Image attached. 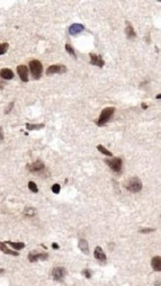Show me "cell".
<instances>
[{"label": "cell", "mask_w": 161, "mask_h": 286, "mask_svg": "<svg viewBox=\"0 0 161 286\" xmlns=\"http://www.w3.org/2000/svg\"><path fill=\"white\" fill-rule=\"evenodd\" d=\"M115 109L113 106H109L104 109L101 111L96 124L99 127H103L110 120L115 113Z\"/></svg>", "instance_id": "6da1fadb"}, {"label": "cell", "mask_w": 161, "mask_h": 286, "mask_svg": "<svg viewBox=\"0 0 161 286\" xmlns=\"http://www.w3.org/2000/svg\"><path fill=\"white\" fill-rule=\"evenodd\" d=\"M29 66L32 77L35 80H39L43 72V67L41 62L38 60H32L29 62Z\"/></svg>", "instance_id": "7a4b0ae2"}, {"label": "cell", "mask_w": 161, "mask_h": 286, "mask_svg": "<svg viewBox=\"0 0 161 286\" xmlns=\"http://www.w3.org/2000/svg\"><path fill=\"white\" fill-rule=\"evenodd\" d=\"M142 187V182L137 177H134L129 179L126 185V189L128 191L133 193H136L140 191Z\"/></svg>", "instance_id": "3957f363"}, {"label": "cell", "mask_w": 161, "mask_h": 286, "mask_svg": "<svg viewBox=\"0 0 161 286\" xmlns=\"http://www.w3.org/2000/svg\"><path fill=\"white\" fill-rule=\"evenodd\" d=\"M105 162L109 168L115 172H120L122 169V160L120 157H114L112 159H106Z\"/></svg>", "instance_id": "277c9868"}, {"label": "cell", "mask_w": 161, "mask_h": 286, "mask_svg": "<svg viewBox=\"0 0 161 286\" xmlns=\"http://www.w3.org/2000/svg\"><path fill=\"white\" fill-rule=\"evenodd\" d=\"M67 68L64 65L56 64L52 65L51 66L48 67L46 70L47 75L48 76L54 75L55 74L65 73L67 72Z\"/></svg>", "instance_id": "5b68a950"}, {"label": "cell", "mask_w": 161, "mask_h": 286, "mask_svg": "<svg viewBox=\"0 0 161 286\" xmlns=\"http://www.w3.org/2000/svg\"><path fill=\"white\" fill-rule=\"evenodd\" d=\"M49 258V254L47 253H32L30 252L28 255V259L31 263L37 262L39 260L45 261Z\"/></svg>", "instance_id": "8992f818"}, {"label": "cell", "mask_w": 161, "mask_h": 286, "mask_svg": "<svg viewBox=\"0 0 161 286\" xmlns=\"http://www.w3.org/2000/svg\"><path fill=\"white\" fill-rule=\"evenodd\" d=\"M45 164L40 160H37L35 162L31 164H28L27 167L31 172H38L45 168Z\"/></svg>", "instance_id": "52a82bcc"}, {"label": "cell", "mask_w": 161, "mask_h": 286, "mask_svg": "<svg viewBox=\"0 0 161 286\" xmlns=\"http://www.w3.org/2000/svg\"><path fill=\"white\" fill-rule=\"evenodd\" d=\"M89 55L90 57V63L91 64L98 66L101 68L104 66L105 62L101 55H97V54L93 53H90Z\"/></svg>", "instance_id": "ba28073f"}, {"label": "cell", "mask_w": 161, "mask_h": 286, "mask_svg": "<svg viewBox=\"0 0 161 286\" xmlns=\"http://www.w3.org/2000/svg\"><path fill=\"white\" fill-rule=\"evenodd\" d=\"M17 73L20 79L24 82H27L28 78V70L27 66L24 65H20L17 67Z\"/></svg>", "instance_id": "9c48e42d"}, {"label": "cell", "mask_w": 161, "mask_h": 286, "mask_svg": "<svg viewBox=\"0 0 161 286\" xmlns=\"http://www.w3.org/2000/svg\"><path fill=\"white\" fill-rule=\"evenodd\" d=\"M66 275V269L63 267H56L52 271V275L53 279L56 281H59L62 280Z\"/></svg>", "instance_id": "30bf717a"}, {"label": "cell", "mask_w": 161, "mask_h": 286, "mask_svg": "<svg viewBox=\"0 0 161 286\" xmlns=\"http://www.w3.org/2000/svg\"><path fill=\"white\" fill-rule=\"evenodd\" d=\"M85 27L81 24H73L69 27L68 32L69 34L72 36H75L78 33H80L85 30Z\"/></svg>", "instance_id": "8fae6325"}, {"label": "cell", "mask_w": 161, "mask_h": 286, "mask_svg": "<svg viewBox=\"0 0 161 286\" xmlns=\"http://www.w3.org/2000/svg\"><path fill=\"white\" fill-rule=\"evenodd\" d=\"M95 258L100 262H105L107 260V256L100 246H97L94 252Z\"/></svg>", "instance_id": "7c38bea8"}, {"label": "cell", "mask_w": 161, "mask_h": 286, "mask_svg": "<svg viewBox=\"0 0 161 286\" xmlns=\"http://www.w3.org/2000/svg\"><path fill=\"white\" fill-rule=\"evenodd\" d=\"M78 248L86 255L89 254V248L88 242L85 239H81L78 242Z\"/></svg>", "instance_id": "4fadbf2b"}, {"label": "cell", "mask_w": 161, "mask_h": 286, "mask_svg": "<svg viewBox=\"0 0 161 286\" xmlns=\"http://www.w3.org/2000/svg\"><path fill=\"white\" fill-rule=\"evenodd\" d=\"M14 72L10 69L5 68L0 70V76L5 80H11L14 77Z\"/></svg>", "instance_id": "5bb4252c"}, {"label": "cell", "mask_w": 161, "mask_h": 286, "mask_svg": "<svg viewBox=\"0 0 161 286\" xmlns=\"http://www.w3.org/2000/svg\"><path fill=\"white\" fill-rule=\"evenodd\" d=\"M151 266L153 269L156 272L161 271V258L160 256H157L153 258L151 260Z\"/></svg>", "instance_id": "9a60e30c"}, {"label": "cell", "mask_w": 161, "mask_h": 286, "mask_svg": "<svg viewBox=\"0 0 161 286\" xmlns=\"http://www.w3.org/2000/svg\"><path fill=\"white\" fill-rule=\"evenodd\" d=\"M126 35L127 36L128 39H132L135 38L136 36V33L135 32L134 28L132 27L130 23L127 22L126 27L125 29Z\"/></svg>", "instance_id": "2e32d148"}, {"label": "cell", "mask_w": 161, "mask_h": 286, "mask_svg": "<svg viewBox=\"0 0 161 286\" xmlns=\"http://www.w3.org/2000/svg\"><path fill=\"white\" fill-rule=\"evenodd\" d=\"M0 250L2 251L6 254L14 256H17L19 254V253L10 249L4 242L1 241H0Z\"/></svg>", "instance_id": "e0dca14e"}, {"label": "cell", "mask_w": 161, "mask_h": 286, "mask_svg": "<svg viewBox=\"0 0 161 286\" xmlns=\"http://www.w3.org/2000/svg\"><path fill=\"white\" fill-rule=\"evenodd\" d=\"M5 243L10 245L14 249L17 250H20L25 247V244L23 242H12L11 241H7L5 242Z\"/></svg>", "instance_id": "ac0fdd59"}, {"label": "cell", "mask_w": 161, "mask_h": 286, "mask_svg": "<svg viewBox=\"0 0 161 286\" xmlns=\"http://www.w3.org/2000/svg\"><path fill=\"white\" fill-rule=\"evenodd\" d=\"M45 127V124H30L27 123L26 124L27 129L28 131H32L34 130H39Z\"/></svg>", "instance_id": "d6986e66"}, {"label": "cell", "mask_w": 161, "mask_h": 286, "mask_svg": "<svg viewBox=\"0 0 161 286\" xmlns=\"http://www.w3.org/2000/svg\"><path fill=\"white\" fill-rule=\"evenodd\" d=\"M97 150H98L100 152L102 153V154H103L106 155L108 156H113V155L112 152H110L109 150H107V149H106L104 146L102 145H97Z\"/></svg>", "instance_id": "ffe728a7"}, {"label": "cell", "mask_w": 161, "mask_h": 286, "mask_svg": "<svg viewBox=\"0 0 161 286\" xmlns=\"http://www.w3.org/2000/svg\"><path fill=\"white\" fill-rule=\"evenodd\" d=\"M9 47V44L7 42L0 43V55H4L7 52Z\"/></svg>", "instance_id": "44dd1931"}, {"label": "cell", "mask_w": 161, "mask_h": 286, "mask_svg": "<svg viewBox=\"0 0 161 286\" xmlns=\"http://www.w3.org/2000/svg\"><path fill=\"white\" fill-rule=\"evenodd\" d=\"M28 187L29 190L34 193H37L38 192V189L37 186L35 183L33 181H29L28 184Z\"/></svg>", "instance_id": "7402d4cb"}, {"label": "cell", "mask_w": 161, "mask_h": 286, "mask_svg": "<svg viewBox=\"0 0 161 286\" xmlns=\"http://www.w3.org/2000/svg\"><path fill=\"white\" fill-rule=\"evenodd\" d=\"M65 49H66L67 52L69 53V54L71 55L72 56H73L75 58H76V54L74 49L72 47V46H70L68 44H66L65 45Z\"/></svg>", "instance_id": "603a6c76"}, {"label": "cell", "mask_w": 161, "mask_h": 286, "mask_svg": "<svg viewBox=\"0 0 161 286\" xmlns=\"http://www.w3.org/2000/svg\"><path fill=\"white\" fill-rule=\"evenodd\" d=\"M82 274L83 276H85L86 278L90 279L92 277V274L90 270L88 269H85L83 270L82 271Z\"/></svg>", "instance_id": "cb8c5ba5"}, {"label": "cell", "mask_w": 161, "mask_h": 286, "mask_svg": "<svg viewBox=\"0 0 161 286\" xmlns=\"http://www.w3.org/2000/svg\"><path fill=\"white\" fill-rule=\"evenodd\" d=\"M60 190V186L58 184H55L52 187V191L54 194H59Z\"/></svg>", "instance_id": "d4e9b609"}, {"label": "cell", "mask_w": 161, "mask_h": 286, "mask_svg": "<svg viewBox=\"0 0 161 286\" xmlns=\"http://www.w3.org/2000/svg\"><path fill=\"white\" fill-rule=\"evenodd\" d=\"M25 215L28 217H33L35 215V210L32 208H27V210H25Z\"/></svg>", "instance_id": "484cf974"}, {"label": "cell", "mask_w": 161, "mask_h": 286, "mask_svg": "<svg viewBox=\"0 0 161 286\" xmlns=\"http://www.w3.org/2000/svg\"><path fill=\"white\" fill-rule=\"evenodd\" d=\"M156 230V228H145L139 231V232L144 233V234H147V233H150L152 232H155Z\"/></svg>", "instance_id": "4316f807"}, {"label": "cell", "mask_w": 161, "mask_h": 286, "mask_svg": "<svg viewBox=\"0 0 161 286\" xmlns=\"http://www.w3.org/2000/svg\"><path fill=\"white\" fill-rule=\"evenodd\" d=\"M14 102H11V103H10L9 105L8 106H7L6 109L5 110V114H6V115L9 114V113H10V111H11V110H13V108H14Z\"/></svg>", "instance_id": "83f0119b"}, {"label": "cell", "mask_w": 161, "mask_h": 286, "mask_svg": "<svg viewBox=\"0 0 161 286\" xmlns=\"http://www.w3.org/2000/svg\"><path fill=\"white\" fill-rule=\"evenodd\" d=\"M4 139V135L3 133V128L0 127V142L3 141Z\"/></svg>", "instance_id": "f1b7e54d"}, {"label": "cell", "mask_w": 161, "mask_h": 286, "mask_svg": "<svg viewBox=\"0 0 161 286\" xmlns=\"http://www.w3.org/2000/svg\"><path fill=\"white\" fill-rule=\"evenodd\" d=\"M52 247L53 249L55 250H57L59 249L60 246L59 245L58 243L56 242H53L52 245Z\"/></svg>", "instance_id": "f546056e"}, {"label": "cell", "mask_w": 161, "mask_h": 286, "mask_svg": "<svg viewBox=\"0 0 161 286\" xmlns=\"http://www.w3.org/2000/svg\"><path fill=\"white\" fill-rule=\"evenodd\" d=\"M141 107H142V109H144V110H146V109H147L148 106L146 104L143 103L141 104Z\"/></svg>", "instance_id": "4dcf8cb0"}, {"label": "cell", "mask_w": 161, "mask_h": 286, "mask_svg": "<svg viewBox=\"0 0 161 286\" xmlns=\"http://www.w3.org/2000/svg\"><path fill=\"white\" fill-rule=\"evenodd\" d=\"M4 271H5V269H4L0 268V274H1L4 273Z\"/></svg>", "instance_id": "1f68e13d"}, {"label": "cell", "mask_w": 161, "mask_h": 286, "mask_svg": "<svg viewBox=\"0 0 161 286\" xmlns=\"http://www.w3.org/2000/svg\"><path fill=\"white\" fill-rule=\"evenodd\" d=\"M156 99H161V95L159 94V95H157V97H156Z\"/></svg>", "instance_id": "d6a6232c"}]
</instances>
